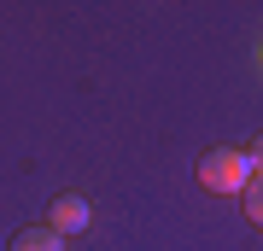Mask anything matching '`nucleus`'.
<instances>
[{"label": "nucleus", "instance_id": "20e7f679", "mask_svg": "<svg viewBox=\"0 0 263 251\" xmlns=\"http://www.w3.org/2000/svg\"><path fill=\"white\" fill-rule=\"evenodd\" d=\"M240 199H246V216L263 228V176H252V181H246V193H240Z\"/></svg>", "mask_w": 263, "mask_h": 251}, {"label": "nucleus", "instance_id": "39448f33", "mask_svg": "<svg viewBox=\"0 0 263 251\" xmlns=\"http://www.w3.org/2000/svg\"><path fill=\"white\" fill-rule=\"evenodd\" d=\"M246 164H252V176H263V134L252 140V146H246Z\"/></svg>", "mask_w": 263, "mask_h": 251}, {"label": "nucleus", "instance_id": "f257e3e1", "mask_svg": "<svg viewBox=\"0 0 263 251\" xmlns=\"http://www.w3.org/2000/svg\"><path fill=\"white\" fill-rule=\"evenodd\" d=\"M199 181H205L211 193H246V181H252V164H246V152L222 146V152H211V158L199 164Z\"/></svg>", "mask_w": 263, "mask_h": 251}, {"label": "nucleus", "instance_id": "7ed1b4c3", "mask_svg": "<svg viewBox=\"0 0 263 251\" xmlns=\"http://www.w3.org/2000/svg\"><path fill=\"white\" fill-rule=\"evenodd\" d=\"M12 251H65V240H59L47 222H35V228H24L18 240H12Z\"/></svg>", "mask_w": 263, "mask_h": 251}, {"label": "nucleus", "instance_id": "f03ea898", "mask_svg": "<svg viewBox=\"0 0 263 251\" xmlns=\"http://www.w3.org/2000/svg\"><path fill=\"white\" fill-rule=\"evenodd\" d=\"M88 222H94V210H88V199H76V193H65L53 205V216H47V228L59 234V240H70V234H82Z\"/></svg>", "mask_w": 263, "mask_h": 251}]
</instances>
